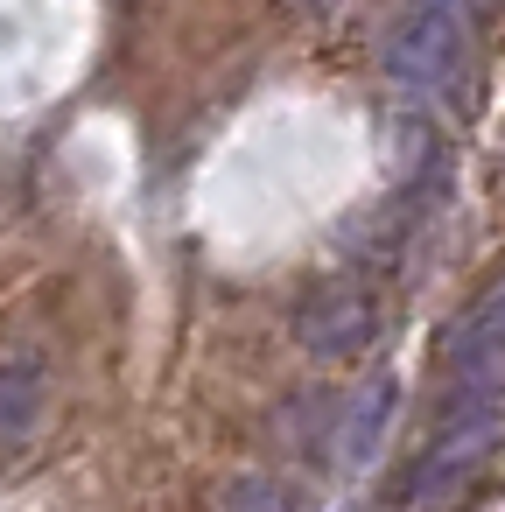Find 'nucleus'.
I'll use <instances>...</instances> for the list:
<instances>
[{"label":"nucleus","mask_w":505,"mask_h":512,"mask_svg":"<svg viewBox=\"0 0 505 512\" xmlns=\"http://www.w3.org/2000/svg\"><path fill=\"white\" fill-rule=\"evenodd\" d=\"M456 365H505V288L470 316V330L456 344Z\"/></svg>","instance_id":"obj_5"},{"label":"nucleus","mask_w":505,"mask_h":512,"mask_svg":"<svg viewBox=\"0 0 505 512\" xmlns=\"http://www.w3.org/2000/svg\"><path fill=\"white\" fill-rule=\"evenodd\" d=\"M477 8L484 0H407V15L386 36V85L407 99H442L470 71Z\"/></svg>","instance_id":"obj_1"},{"label":"nucleus","mask_w":505,"mask_h":512,"mask_svg":"<svg viewBox=\"0 0 505 512\" xmlns=\"http://www.w3.org/2000/svg\"><path fill=\"white\" fill-rule=\"evenodd\" d=\"M498 442V407H491V393H470L456 414H449V428L435 435V449L421 456V498L428 491H442V484H456L463 470H477V456Z\"/></svg>","instance_id":"obj_2"},{"label":"nucleus","mask_w":505,"mask_h":512,"mask_svg":"<svg viewBox=\"0 0 505 512\" xmlns=\"http://www.w3.org/2000/svg\"><path fill=\"white\" fill-rule=\"evenodd\" d=\"M386 407H393V379H372V386H365V393H358V400L344 407V421H337V442H330L344 470H358V463H365V456L379 449Z\"/></svg>","instance_id":"obj_4"},{"label":"nucleus","mask_w":505,"mask_h":512,"mask_svg":"<svg viewBox=\"0 0 505 512\" xmlns=\"http://www.w3.org/2000/svg\"><path fill=\"white\" fill-rule=\"evenodd\" d=\"M302 344L316 351V358H344V351H358L365 337H372V309H365V295H351V288H323L309 309H302Z\"/></svg>","instance_id":"obj_3"}]
</instances>
